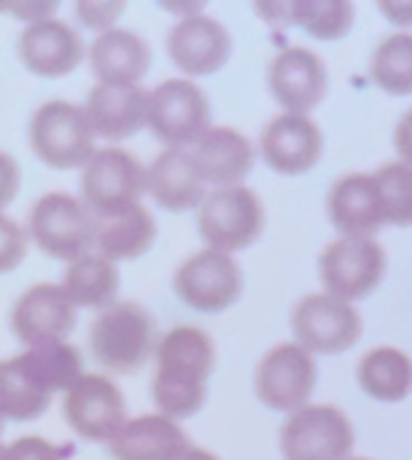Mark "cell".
Returning <instances> with one entry per match:
<instances>
[{
  "label": "cell",
  "mask_w": 412,
  "mask_h": 460,
  "mask_svg": "<svg viewBox=\"0 0 412 460\" xmlns=\"http://www.w3.org/2000/svg\"><path fill=\"white\" fill-rule=\"evenodd\" d=\"M81 353L67 342L27 348L0 361V415L8 420L40 418L57 391H70L81 377Z\"/></svg>",
  "instance_id": "obj_1"
},
{
  "label": "cell",
  "mask_w": 412,
  "mask_h": 460,
  "mask_svg": "<svg viewBox=\"0 0 412 460\" xmlns=\"http://www.w3.org/2000/svg\"><path fill=\"white\" fill-rule=\"evenodd\" d=\"M216 364L210 334L197 326H175L157 345L154 404L165 418H192L205 404V380Z\"/></svg>",
  "instance_id": "obj_2"
},
{
  "label": "cell",
  "mask_w": 412,
  "mask_h": 460,
  "mask_svg": "<svg viewBox=\"0 0 412 460\" xmlns=\"http://www.w3.org/2000/svg\"><path fill=\"white\" fill-rule=\"evenodd\" d=\"M89 345L100 367L116 375H135L154 353L157 321L138 302H116L92 321Z\"/></svg>",
  "instance_id": "obj_3"
},
{
  "label": "cell",
  "mask_w": 412,
  "mask_h": 460,
  "mask_svg": "<svg viewBox=\"0 0 412 460\" xmlns=\"http://www.w3.org/2000/svg\"><path fill=\"white\" fill-rule=\"evenodd\" d=\"M30 237L46 256L73 264L97 245V216L84 199L49 191L30 208Z\"/></svg>",
  "instance_id": "obj_4"
},
{
  "label": "cell",
  "mask_w": 412,
  "mask_h": 460,
  "mask_svg": "<svg viewBox=\"0 0 412 460\" xmlns=\"http://www.w3.org/2000/svg\"><path fill=\"white\" fill-rule=\"evenodd\" d=\"M94 129L86 111L67 100H49L30 116V146L54 170H76L94 156Z\"/></svg>",
  "instance_id": "obj_5"
},
{
  "label": "cell",
  "mask_w": 412,
  "mask_h": 460,
  "mask_svg": "<svg viewBox=\"0 0 412 460\" xmlns=\"http://www.w3.org/2000/svg\"><path fill=\"white\" fill-rule=\"evenodd\" d=\"M143 191H148V170L119 146L97 148L81 170V199L97 218L140 205Z\"/></svg>",
  "instance_id": "obj_6"
},
{
  "label": "cell",
  "mask_w": 412,
  "mask_h": 460,
  "mask_svg": "<svg viewBox=\"0 0 412 460\" xmlns=\"http://www.w3.org/2000/svg\"><path fill=\"white\" fill-rule=\"evenodd\" d=\"M197 226L208 248L235 253L259 240L264 229V205L248 186L213 189L200 205Z\"/></svg>",
  "instance_id": "obj_7"
},
{
  "label": "cell",
  "mask_w": 412,
  "mask_h": 460,
  "mask_svg": "<svg viewBox=\"0 0 412 460\" xmlns=\"http://www.w3.org/2000/svg\"><path fill=\"white\" fill-rule=\"evenodd\" d=\"M146 127L167 148L194 146L210 129L208 94L189 78H167L148 92Z\"/></svg>",
  "instance_id": "obj_8"
},
{
  "label": "cell",
  "mask_w": 412,
  "mask_h": 460,
  "mask_svg": "<svg viewBox=\"0 0 412 460\" xmlns=\"http://www.w3.org/2000/svg\"><path fill=\"white\" fill-rule=\"evenodd\" d=\"M286 460H348L354 453V426L332 404H308L281 429Z\"/></svg>",
  "instance_id": "obj_9"
},
{
  "label": "cell",
  "mask_w": 412,
  "mask_h": 460,
  "mask_svg": "<svg viewBox=\"0 0 412 460\" xmlns=\"http://www.w3.org/2000/svg\"><path fill=\"white\" fill-rule=\"evenodd\" d=\"M386 275V251L375 237H337L321 253V283L343 302L362 299Z\"/></svg>",
  "instance_id": "obj_10"
},
{
  "label": "cell",
  "mask_w": 412,
  "mask_h": 460,
  "mask_svg": "<svg viewBox=\"0 0 412 460\" xmlns=\"http://www.w3.org/2000/svg\"><path fill=\"white\" fill-rule=\"evenodd\" d=\"M318 369L313 353L297 342H281L259 361L254 375V388L262 404L278 412H297L308 407L316 388Z\"/></svg>",
  "instance_id": "obj_11"
},
{
  "label": "cell",
  "mask_w": 412,
  "mask_h": 460,
  "mask_svg": "<svg viewBox=\"0 0 412 460\" xmlns=\"http://www.w3.org/2000/svg\"><path fill=\"white\" fill-rule=\"evenodd\" d=\"M362 329L356 307L329 294H308L291 310V332L308 353H343L356 345Z\"/></svg>",
  "instance_id": "obj_12"
},
{
  "label": "cell",
  "mask_w": 412,
  "mask_h": 460,
  "mask_svg": "<svg viewBox=\"0 0 412 460\" xmlns=\"http://www.w3.org/2000/svg\"><path fill=\"white\" fill-rule=\"evenodd\" d=\"M175 294L200 313H221L237 302L243 291V272L232 253L205 248L189 256L173 278Z\"/></svg>",
  "instance_id": "obj_13"
},
{
  "label": "cell",
  "mask_w": 412,
  "mask_h": 460,
  "mask_svg": "<svg viewBox=\"0 0 412 460\" xmlns=\"http://www.w3.org/2000/svg\"><path fill=\"white\" fill-rule=\"evenodd\" d=\"M70 429L89 442H111L127 426V404L113 380L84 375L65 396Z\"/></svg>",
  "instance_id": "obj_14"
},
{
  "label": "cell",
  "mask_w": 412,
  "mask_h": 460,
  "mask_svg": "<svg viewBox=\"0 0 412 460\" xmlns=\"http://www.w3.org/2000/svg\"><path fill=\"white\" fill-rule=\"evenodd\" d=\"M76 326V305L57 283L30 286L11 310V332L27 348L65 342Z\"/></svg>",
  "instance_id": "obj_15"
},
{
  "label": "cell",
  "mask_w": 412,
  "mask_h": 460,
  "mask_svg": "<svg viewBox=\"0 0 412 460\" xmlns=\"http://www.w3.org/2000/svg\"><path fill=\"white\" fill-rule=\"evenodd\" d=\"M267 84L286 113H308L327 94L324 59L305 46H286L270 59Z\"/></svg>",
  "instance_id": "obj_16"
},
{
  "label": "cell",
  "mask_w": 412,
  "mask_h": 460,
  "mask_svg": "<svg viewBox=\"0 0 412 460\" xmlns=\"http://www.w3.org/2000/svg\"><path fill=\"white\" fill-rule=\"evenodd\" d=\"M259 151L281 175H302L313 170L324 151L321 127L305 113H281L262 129Z\"/></svg>",
  "instance_id": "obj_17"
},
{
  "label": "cell",
  "mask_w": 412,
  "mask_h": 460,
  "mask_svg": "<svg viewBox=\"0 0 412 460\" xmlns=\"http://www.w3.org/2000/svg\"><path fill=\"white\" fill-rule=\"evenodd\" d=\"M232 51L229 30L205 13H189L178 19L167 35L170 59L189 75H210L216 73Z\"/></svg>",
  "instance_id": "obj_18"
},
{
  "label": "cell",
  "mask_w": 412,
  "mask_h": 460,
  "mask_svg": "<svg viewBox=\"0 0 412 460\" xmlns=\"http://www.w3.org/2000/svg\"><path fill=\"white\" fill-rule=\"evenodd\" d=\"M19 59L22 65L43 78H59L73 73L84 59L81 35L59 19L32 22L19 35Z\"/></svg>",
  "instance_id": "obj_19"
},
{
  "label": "cell",
  "mask_w": 412,
  "mask_h": 460,
  "mask_svg": "<svg viewBox=\"0 0 412 460\" xmlns=\"http://www.w3.org/2000/svg\"><path fill=\"white\" fill-rule=\"evenodd\" d=\"M327 210L343 237H372L383 224H389L381 186L375 175L367 172H348L337 178L329 189Z\"/></svg>",
  "instance_id": "obj_20"
},
{
  "label": "cell",
  "mask_w": 412,
  "mask_h": 460,
  "mask_svg": "<svg viewBox=\"0 0 412 460\" xmlns=\"http://www.w3.org/2000/svg\"><path fill=\"white\" fill-rule=\"evenodd\" d=\"M86 119L94 135L105 140H127L148 121V92L143 86L97 84L86 97Z\"/></svg>",
  "instance_id": "obj_21"
},
{
  "label": "cell",
  "mask_w": 412,
  "mask_h": 460,
  "mask_svg": "<svg viewBox=\"0 0 412 460\" xmlns=\"http://www.w3.org/2000/svg\"><path fill=\"white\" fill-rule=\"evenodd\" d=\"M194 162L202 172L205 183L216 189L240 186V181L254 170L256 148L254 143L235 127H210L194 146Z\"/></svg>",
  "instance_id": "obj_22"
},
{
  "label": "cell",
  "mask_w": 412,
  "mask_h": 460,
  "mask_svg": "<svg viewBox=\"0 0 412 460\" xmlns=\"http://www.w3.org/2000/svg\"><path fill=\"white\" fill-rule=\"evenodd\" d=\"M89 65L100 84L135 86L148 73L151 49L138 32L111 27L92 40Z\"/></svg>",
  "instance_id": "obj_23"
},
{
  "label": "cell",
  "mask_w": 412,
  "mask_h": 460,
  "mask_svg": "<svg viewBox=\"0 0 412 460\" xmlns=\"http://www.w3.org/2000/svg\"><path fill=\"white\" fill-rule=\"evenodd\" d=\"M148 194L165 210L181 213L202 205L205 181L192 148H165L148 164Z\"/></svg>",
  "instance_id": "obj_24"
},
{
  "label": "cell",
  "mask_w": 412,
  "mask_h": 460,
  "mask_svg": "<svg viewBox=\"0 0 412 460\" xmlns=\"http://www.w3.org/2000/svg\"><path fill=\"white\" fill-rule=\"evenodd\" d=\"M189 447L184 429L165 415H140L108 442L113 460H175Z\"/></svg>",
  "instance_id": "obj_25"
},
{
  "label": "cell",
  "mask_w": 412,
  "mask_h": 460,
  "mask_svg": "<svg viewBox=\"0 0 412 460\" xmlns=\"http://www.w3.org/2000/svg\"><path fill=\"white\" fill-rule=\"evenodd\" d=\"M154 237H157V221L143 205H135L116 216L97 218V248L111 261L116 259L130 261L143 256L151 248Z\"/></svg>",
  "instance_id": "obj_26"
},
{
  "label": "cell",
  "mask_w": 412,
  "mask_h": 460,
  "mask_svg": "<svg viewBox=\"0 0 412 460\" xmlns=\"http://www.w3.org/2000/svg\"><path fill=\"white\" fill-rule=\"evenodd\" d=\"M356 377L372 399L402 402L412 391V358L391 345L372 348L362 356Z\"/></svg>",
  "instance_id": "obj_27"
},
{
  "label": "cell",
  "mask_w": 412,
  "mask_h": 460,
  "mask_svg": "<svg viewBox=\"0 0 412 460\" xmlns=\"http://www.w3.org/2000/svg\"><path fill=\"white\" fill-rule=\"evenodd\" d=\"M62 288L76 307L105 310V307L116 305L119 270L108 256L89 253V256H81L78 261L67 264Z\"/></svg>",
  "instance_id": "obj_28"
},
{
  "label": "cell",
  "mask_w": 412,
  "mask_h": 460,
  "mask_svg": "<svg viewBox=\"0 0 412 460\" xmlns=\"http://www.w3.org/2000/svg\"><path fill=\"white\" fill-rule=\"evenodd\" d=\"M370 75L389 94H412L410 32H397L378 43L370 59Z\"/></svg>",
  "instance_id": "obj_29"
},
{
  "label": "cell",
  "mask_w": 412,
  "mask_h": 460,
  "mask_svg": "<svg viewBox=\"0 0 412 460\" xmlns=\"http://www.w3.org/2000/svg\"><path fill=\"white\" fill-rule=\"evenodd\" d=\"M286 19L313 38L337 40L354 24V5L348 0H297L286 5Z\"/></svg>",
  "instance_id": "obj_30"
},
{
  "label": "cell",
  "mask_w": 412,
  "mask_h": 460,
  "mask_svg": "<svg viewBox=\"0 0 412 460\" xmlns=\"http://www.w3.org/2000/svg\"><path fill=\"white\" fill-rule=\"evenodd\" d=\"M375 181L383 194L386 218L397 226H412V167L405 162H389L378 167Z\"/></svg>",
  "instance_id": "obj_31"
},
{
  "label": "cell",
  "mask_w": 412,
  "mask_h": 460,
  "mask_svg": "<svg viewBox=\"0 0 412 460\" xmlns=\"http://www.w3.org/2000/svg\"><path fill=\"white\" fill-rule=\"evenodd\" d=\"M27 256V232L8 216L0 213V275L11 272Z\"/></svg>",
  "instance_id": "obj_32"
},
{
  "label": "cell",
  "mask_w": 412,
  "mask_h": 460,
  "mask_svg": "<svg viewBox=\"0 0 412 460\" xmlns=\"http://www.w3.org/2000/svg\"><path fill=\"white\" fill-rule=\"evenodd\" d=\"M124 3H97V0H81V3H76V16L86 24V27H92V30H111V24L119 19V13H124Z\"/></svg>",
  "instance_id": "obj_33"
},
{
  "label": "cell",
  "mask_w": 412,
  "mask_h": 460,
  "mask_svg": "<svg viewBox=\"0 0 412 460\" xmlns=\"http://www.w3.org/2000/svg\"><path fill=\"white\" fill-rule=\"evenodd\" d=\"M5 460H62L59 450L40 437H19L8 445Z\"/></svg>",
  "instance_id": "obj_34"
},
{
  "label": "cell",
  "mask_w": 412,
  "mask_h": 460,
  "mask_svg": "<svg viewBox=\"0 0 412 460\" xmlns=\"http://www.w3.org/2000/svg\"><path fill=\"white\" fill-rule=\"evenodd\" d=\"M19 191V164L13 156L0 151V210L13 202Z\"/></svg>",
  "instance_id": "obj_35"
},
{
  "label": "cell",
  "mask_w": 412,
  "mask_h": 460,
  "mask_svg": "<svg viewBox=\"0 0 412 460\" xmlns=\"http://www.w3.org/2000/svg\"><path fill=\"white\" fill-rule=\"evenodd\" d=\"M394 146H397L399 162H405V164H410L412 167V108L399 119V124H397Z\"/></svg>",
  "instance_id": "obj_36"
},
{
  "label": "cell",
  "mask_w": 412,
  "mask_h": 460,
  "mask_svg": "<svg viewBox=\"0 0 412 460\" xmlns=\"http://www.w3.org/2000/svg\"><path fill=\"white\" fill-rule=\"evenodd\" d=\"M11 13H16L19 19L24 22H43V19H51V13L57 11V3H16V5H8Z\"/></svg>",
  "instance_id": "obj_37"
},
{
  "label": "cell",
  "mask_w": 412,
  "mask_h": 460,
  "mask_svg": "<svg viewBox=\"0 0 412 460\" xmlns=\"http://www.w3.org/2000/svg\"><path fill=\"white\" fill-rule=\"evenodd\" d=\"M381 13L389 16L394 24H412V0H381Z\"/></svg>",
  "instance_id": "obj_38"
},
{
  "label": "cell",
  "mask_w": 412,
  "mask_h": 460,
  "mask_svg": "<svg viewBox=\"0 0 412 460\" xmlns=\"http://www.w3.org/2000/svg\"><path fill=\"white\" fill-rule=\"evenodd\" d=\"M175 460H219L213 453H208V450H202V447H194V445H189L181 456Z\"/></svg>",
  "instance_id": "obj_39"
},
{
  "label": "cell",
  "mask_w": 412,
  "mask_h": 460,
  "mask_svg": "<svg viewBox=\"0 0 412 460\" xmlns=\"http://www.w3.org/2000/svg\"><path fill=\"white\" fill-rule=\"evenodd\" d=\"M0 431H3V415H0ZM5 456H8V447L0 445V460H5Z\"/></svg>",
  "instance_id": "obj_40"
},
{
  "label": "cell",
  "mask_w": 412,
  "mask_h": 460,
  "mask_svg": "<svg viewBox=\"0 0 412 460\" xmlns=\"http://www.w3.org/2000/svg\"><path fill=\"white\" fill-rule=\"evenodd\" d=\"M351 460H367V458H351Z\"/></svg>",
  "instance_id": "obj_41"
}]
</instances>
